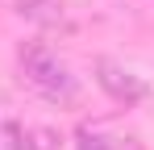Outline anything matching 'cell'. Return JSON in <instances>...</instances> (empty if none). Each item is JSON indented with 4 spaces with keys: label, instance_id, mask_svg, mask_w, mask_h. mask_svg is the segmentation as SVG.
<instances>
[{
    "label": "cell",
    "instance_id": "cell-1",
    "mask_svg": "<svg viewBox=\"0 0 154 150\" xmlns=\"http://www.w3.org/2000/svg\"><path fill=\"white\" fill-rule=\"evenodd\" d=\"M21 71H25L29 88H33L38 96H46L50 104H75L79 100L75 75L67 71V63H63L50 46H42V42L21 46Z\"/></svg>",
    "mask_w": 154,
    "mask_h": 150
},
{
    "label": "cell",
    "instance_id": "cell-2",
    "mask_svg": "<svg viewBox=\"0 0 154 150\" xmlns=\"http://www.w3.org/2000/svg\"><path fill=\"white\" fill-rule=\"evenodd\" d=\"M96 83H100L117 104H137V100L146 96V83L129 71V67H121L117 58H96Z\"/></svg>",
    "mask_w": 154,
    "mask_h": 150
},
{
    "label": "cell",
    "instance_id": "cell-3",
    "mask_svg": "<svg viewBox=\"0 0 154 150\" xmlns=\"http://www.w3.org/2000/svg\"><path fill=\"white\" fill-rule=\"evenodd\" d=\"M21 21L38 25V29H46V33H67L71 29V13H67V4L63 0H4Z\"/></svg>",
    "mask_w": 154,
    "mask_h": 150
},
{
    "label": "cell",
    "instance_id": "cell-4",
    "mask_svg": "<svg viewBox=\"0 0 154 150\" xmlns=\"http://www.w3.org/2000/svg\"><path fill=\"white\" fill-rule=\"evenodd\" d=\"M79 150H137L133 138H104L92 129H79Z\"/></svg>",
    "mask_w": 154,
    "mask_h": 150
},
{
    "label": "cell",
    "instance_id": "cell-5",
    "mask_svg": "<svg viewBox=\"0 0 154 150\" xmlns=\"http://www.w3.org/2000/svg\"><path fill=\"white\" fill-rule=\"evenodd\" d=\"M0 150H25V129L0 117Z\"/></svg>",
    "mask_w": 154,
    "mask_h": 150
}]
</instances>
